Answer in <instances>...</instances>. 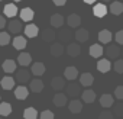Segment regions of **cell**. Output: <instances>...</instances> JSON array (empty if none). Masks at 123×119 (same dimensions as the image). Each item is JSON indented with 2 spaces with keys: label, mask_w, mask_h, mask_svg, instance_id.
Listing matches in <instances>:
<instances>
[{
  "label": "cell",
  "mask_w": 123,
  "mask_h": 119,
  "mask_svg": "<svg viewBox=\"0 0 123 119\" xmlns=\"http://www.w3.org/2000/svg\"><path fill=\"white\" fill-rule=\"evenodd\" d=\"M114 39H116V44H117V45H123V31L116 32Z\"/></svg>",
  "instance_id": "obj_41"
},
{
  "label": "cell",
  "mask_w": 123,
  "mask_h": 119,
  "mask_svg": "<svg viewBox=\"0 0 123 119\" xmlns=\"http://www.w3.org/2000/svg\"><path fill=\"white\" fill-rule=\"evenodd\" d=\"M67 25L70 28H78L81 25V16L77 15V13H71L68 18H67Z\"/></svg>",
  "instance_id": "obj_13"
},
{
  "label": "cell",
  "mask_w": 123,
  "mask_h": 119,
  "mask_svg": "<svg viewBox=\"0 0 123 119\" xmlns=\"http://www.w3.org/2000/svg\"><path fill=\"white\" fill-rule=\"evenodd\" d=\"M113 103H114V97H113L111 94H109V93L101 94V97H100V105H101L104 109L111 107V106H113Z\"/></svg>",
  "instance_id": "obj_17"
},
{
  "label": "cell",
  "mask_w": 123,
  "mask_h": 119,
  "mask_svg": "<svg viewBox=\"0 0 123 119\" xmlns=\"http://www.w3.org/2000/svg\"><path fill=\"white\" fill-rule=\"evenodd\" d=\"M23 118L25 119H36L38 118V110L35 107H26L23 110Z\"/></svg>",
  "instance_id": "obj_34"
},
{
  "label": "cell",
  "mask_w": 123,
  "mask_h": 119,
  "mask_svg": "<svg viewBox=\"0 0 123 119\" xmlns=\"http://www.w3.org/2000/svg\"><path fill=\"white\" fill-rule=\"evenodd\" d=\"M51 87H52L55 92H61V90L65 87V79H64V77H59V76L54 77V79L51 80Z\"/></svg>",
  "instance_id": "obj_6"
},
{
  "label": "cell",
  "mask_w": 123,
  "mask_h": 119,
  "mask_svg": "<svg viewBox=\"0 0 123 119\" xmlns=\"http://www.w3.org/2000/svg\"><path fill=\"white\" fill-rule=\"evenodd\" d=\"M107 6H106V3H94V9H93V13H94V16H97V18H104L106 15H107Z\"/></svg>",
  "instance_id": "obj_7"
},
{
  "label": "cell",
  "mask_w": 123,
  "mask_h": 119,
  "mask_svg": "<svg viewBox=\"0 0 123 119\" xmlns=\"http://www.w3.org/2000/svg\"><path fill=\"white\" fill-rule=\"evenodd\" d=\"M5 26H6V19H5V16H0V31H2Z\"/></svg>",
  "instance_id": "obj_43"
},
{
  "label": "cell",
  "mask_w": 123,
  "mask_h": 119,
  "mask_svg": "<svg viewBox=\"0 0 123 119\" xmlns=\"http://www.w3.org/2000/svg\"><path fill=\"white\" fill-rule=\"evenodd\" d=\"M12 44H13V46H15L16 49L22 51L23 48H26V38H25V36H20V35H18V36H15V38H13Z\"/></svg>",
  "instance_id": "obj_28"
},
{
  "label": "cell",
  "mask_w": 123,
  "mask_h": 119,
  "mask_svg": "<svg viewBox=\"0 0 123 119\" xmlns=\"http://www.w3.org/2000/svg\"><path fill=\"white\" fill-rule=\"evenodd\" d=\"M43 73H45V64L43 63H33L31 66V74H33L36 77H41Z\"/></svg>",
  "instance_id": "obj_15"
},
{
  "label": "cell",
  "mask_w": 123,
  "mask_h": 119,
  "mask_svg": "<svg viewBox=\"0 0 123 119\" xmlns=\"http://www.w3.org/2000/svg\"><path fill=\"white\" fill-rule=\"evenodd\" d=\"M0 86L5 90H12L15 87V79L10 77V76H5L2 80H0Z\"/></svg>",
  "instance_id": "obj_19"
},
{
  "label": "cell",
  "mask_w": 123,
  "mask_h": 119,
  "mask_svg": "<svg viewBox=\"0 0 123 119\" xmlns=\"http://www.w3.org/2000/svg\"><path fill=\"white\" fill-rule=\"evenodd\" d=\"M104 52H106V57L110 58V60H116V58L122 54L120 48H119L116 44H107V48L104 49Z\"/></svg>",
  "instance_id": "obj_2"
},
{
  "label": "cell",
  "mask_w": 123,
  "mask_h": 119,
  "mask_svg": "<svg viewBox=\"0 0 123 119\" xmlns=\"http://www.w3.org/2000/svg\"><path fill=\"white\" fill-rule=\"evenodd\" d=\"M113 67H114V71L117 74H123V60H116Z\"/></svg>",
  "instance_id": "obj_37"
},
{
  "label": "cell",
  "mask_w": 123,
  "mask_h": 119,
  "mask_svg": "<svg viewBox=\"0 0 123 119\" xmlns=\"http://www.w3.org/2000/svg\"><path fill=\"white\" fill-rule=\"evenodd\" d=\"M19 15H20V20H22V22H31V20L33 19V16H35L33 10H32L31 7H23V9L19 12Z\"/></svg>",
  "instance_id": "obj_12"
},
{
  "label": "cell",
  "mask_w": 123,
  "mask_h": 119,
  "mask_svg": "<svg viewBox=\"0 0 123 119\" xmlns=\"http://www.w3.org/2000/svg\"><path fill=\"white\" fill-rule=\"evenodd\" d=\"M67 89V96H71V97H77L81 94V84L80 83H70L65 86Z\"/></svg>",
  "instance_id": "obj_3"
},
{
  "label": "cell",
  "mask_w": 123,
  "mask_h": 119,
  "mask_svg": "<svg viewBox=\"0 0 123 119\" xmlns=\"http://www.w3.org/2000/svg\"><path fill=\"white\" fill-rule=\"evenodd\" d=\"M68 109H70L71 113H80V112L83 110V103H81V100H78V99H73V100L70 102Z\"/></svg>",
  "instance_id": "obj_30"
},
{
  "label": "cell",
  "mask_w": 123,
  "mask_h": 119,
  "mask_svg": "<svg viewBox=\"0 0 123 119\" xmlns=\"http://www.w3.org/2000/svg\"><path fill=\"white\" fill-rule=\"evenodd\" d=\"M10 33L9 32H0V45L5 46L7 44H10Z\"/></svg>",
  "instance_id": "obj_35"
},
{
  "label": "cell",
  "mask_w": 123,
  "mask_h": 119,
  "mask_svg": "<svg viewBox=\"0 0 123 119\" xmlns=\"http://www.w3.org/2000/svg\"><path fill=\"white\" fill-rule=\"evenodd\" d=\"M3 13H5V16L6 18H15L16 15H18V6L15 5V3H7L5 7H3Z\"/></svg>",
  "instance_id": "obj_11"
},
{
  "label": "cell",
  "mask_w": 123,
  "mask_h": 119,
  "mask_svg": "<svg viewBox=\"0 0 123 119\" xmlns=\"http://www.w3.org/2000/svg\"><path fill=\"white\" fill-rule=\"evenodd\" d=\"M65 52H67L70 57H78V55L81 54V46H80L78 44H75V42L68 44V46L65 48Z\"/></svg>",
  "instance_id": "obj_14"
},
{
  "label": "cell",
  "mask_w": 123,
  "mask_h": 119,
  "mask_svg": "<svg viewBox=\"0 0 123 119\" xmlns=\"http://www.w3.org/2000/svg\"><path fill=\"white\" fill-rule=\"evenodd\" d=\"M0 119H3V118H0Z\"/></svg>",
  "instance_id": "obj_48"
},
{
  "label": "cell",
  "mask_w": 123,
  "mask_h": 119,
  "mask_svg": "<svg viewBox=\"0 0 123 119\" xmlns=\"http://www.w3.org/2000/svg\"><path fill=\"white\" fill-rule=\"evenodd\" d=\"M7 29H9V33H15V35H19L22 31H23V22L20 19H16V18H12L7 23Z\"/></svg>",
  "instance_id": "obj_1"
},
{
  "label": "cell",
  "mask_w": 123,
  "mask_h": 119,
  "mask_svg": "<svg viewBox=\"0 0 123 119\" xmlns=\"http://www.w3.org/2000/svg\"><path fill=\"white\" fill-rule=\"evenodd\" d=\"M64 79H65V80H70V81L77 80V79H78V70H77V67H74V66L67 67V68L64 70Z\"/></svg>",
  "instance_id": "obj_5"
},
{
  "label": "cell",
  "mask_w": 123,
  "mask_h": 119,
  "mask_svg": "<svg viewBox=\"0 0 123 119\" xmlns=\"http://www.w3.org/2000/svg\"><path fill=\"white\" fill-rule=\"evenodd\" d=\"M41 36H42V39H43L45 42H52V41L55 39L56 33H55V31H54L52 28H48V29H43V31L41 32Z\"/></svg>",
  "instance_id": "obj_25"
},
{
  "label": "cell",
  "mask_w": 123,
  "mask_h": 119,
  "mask_svg": "<svg viewBox=\"0 0 123 119\" xmlns=\"http://www.w3.org/2000/svg\"><path fill=\"white\" fill-rule=\"evenodd\" d=\"M28 94H29V90L22 84V86H18L16 89H15V97L18 99V100H25L26 97H28Z\"/></svg>",
  "instance_id": "obj_22"
},
{
  "label": "cell",
  "mask_w": 123,
  "mask_h": 119,
  "mask_svg": "<svg viewBox=\"0 0 123 119\" xmlns=\"http://www.w3.org/2000/svg\"><path fill=\"white\" fill-rule=\"evenodd\" d=\"M41 119H55V115L52 113V110H43L41 112Z\"/></svg>",
  "instance_id": "obj_39"
},
{
  "label": "cell",
  "mask_w": 123,
  "mask_h": 119,
  "mask_svg": "<svg viewBox=\"0 0 123 119\" xmlns=\"http://www.w3.org/2000/svg\"><path fill=\"white\" fill-rule=\"evenodd\" d=\"M101 2H104V3H106V2H110V0H101Z\"/></svg>",
  "instance_id": "obj_46"
},
{
  "label": "cell",
  "mask_w": 123,
  "mask_h": 119,
  "mask_svg": "<svg viewBox=\"0 0 123 119\" xmlns=\"http://www.w3.org/2000/svg\"><path fill=\"white\" fill-rule=\"evenodd\" d=\"M122 55H123V49H122Z\"/></svg>",
  "instance_id": "obj_47"
},
{
  "label": "cell",
  "mask_w": 123,
  "mask_h": 119,
  "mask_svg": "<svg viewBox=\"0 0 123 119\" xmlns=\"http://www.w3.org/2000/svg\"><path fill=\"white\" fill-rule=\"evenodd\" d=\"M78 79H80V84L84 87H90L94 83V76L91 73H83L81 76H78Z\"/></svg>",
  "instance_id": "obj_9"
},
{
  "label": "cell",
  "mask_w": 123,
  "mask_h": 119,
  "mask_svg": "<svg viewBox=\"0 0 123 119\" xmlns=\"http://www.w3.org/2000/svg\"><path fill=\"white\" fill-rule=\"evenodd\" d=\"M109 10H110V13H113L114 16H119V15L123 13V3H122V2H113V3L110 5Z\"/></svg>",
  "instance_id": "obj_32"
},
{
  "label": "cell",
  "mask_w": 123,
  "mask_h": 119,
  "mask_svg": "<svg viewBox=\"0 0 123 119\" xmlns=\"http://www.w3.org/2000/svg\"><path fill=\"white\" fill-rule=\"evenodd\" d=\"M113 115L123 118V103H117L116 106H113Z\"/></svg>",
  "instance_id": "obj_36"
},
{
  "label": "cell",
  "mask_w": 123,
  "mask_h": 119,
  "mask_svg": "<svg viewBox=\"0 0 123 119\" xmlns=\"http://www.w3.org/2000/svg\"><path fill=\"white\" fill-rule=\"evenodd\" d=\"M88 31L87 29H84V28H81V29H77L75 31V41L77 42H87L88 41Z\"/></svg>",
  "instance_id": "obj_26"
},
{
  "label": "cell",
  "mask_w": 123,
  "mask_h": 119,
  "mask_svg": "<svg viewBox=\"0 0 123 119\" xmlns=\"http://www.w3.org/2000/svg\"><path fill=\"white\" fill-rule=\"evenodd\" d=\"M97 2V0H84V3H87V5H94Z\"/></svg>",
  "instance_id": "obj_44"
},
{
  "label": "cell",
  "mask_w": 123,
  "mask_h": 119,
  "mask_svg": "<svg viewBox=\"0 0 123 119\" xmlns=\"http://www.w3.org/2000/svg\"><path fill=\"white\" fill-rule=\"evenodd\" d=\"M12 113V105L7 102H2L0 103V115L2 116H9Z\"/></svg>",
  "instance_id": "obj_33"
},
{
  "label": "cell",
  "mask_w": 123,
  "mask_h": 119,
  "mask_svg": "<svg viewBox=\"0 0 123 119\" xmlns=\"http://www.w3.org/2000/svg\"><path fill=\"white\" fill-rule=\"evenodd\" d=\"M64 22H65L64 16L59 15V13H55V15L51 16V25H52V28H61V26L64 25Z\"/></svg>",
  "instance_id": "obj_27"
},
{
  "label": "cell",
  "mask_w": 123,
  "mask_h": 119,
  "mask_svg": "<svg viewBox=\"0 0 123 119\" xmlns=\"http://www.w3.org/2000/svg\"><path fill=\"white\" fill-rule=\"evenodd\" d=\"M23 32H25V36H28V38H36L39 33V28L35 23H29L23 28Z\"/></svg>",
  "instance_id": "obj_8"
},
{
  "label": "cell",
  "mask_w": 123,
  "mask_h": 119,
  "mask_svg": "<svg viewBox=\"0 0 123 119\" xmlns=\"http://www.w3.org/2000/svg\"><path fill=\"white\" fill-rule=\"evenodd\" d=\"M13 2H18V3H19V2H22V0H13Z\"/></svg>",
  "instance_id": "obj_45"
},
{
  "label": "cell",
  "mask_w": 123,
  "mask_h": 119,
  "mask_svg": "<svg viewBox=\"0 0 123 119\" xmlns=\"http://www.w3.org/2000/svg\"><path fill=\"white\" fill-rule=\"evenodd\" d=\"M65 52V48H64V45L62 44H59V42H54L52 45H51V54L54 55V57H61Z\"/></svg>",
  "instance_id": "obj_24"
},
{
  "label": "cell",
  "mask_w": 123,
  "mask_h": 119,
  "mask_svg": "<svg viewBox=\"0 0 123 119\" xmlns=\"http://www.w3.org/2000/svg\"><path fill=\"white\" fill-rule=\"evenodd\" d=\"M29 89L33 93H41L43 90V81L39 80V79H33V80L29 81Z\"/></svg>",
  "instance_id": "obj_16"
},
{
  "label": "cell",
  "mask_w": 123,
  "mask_h": 119,
  "mask_svg": "<svg viewBox=\"0 0 123 119\" xmlns=\"http://www.w3.org/2000/svg\"><path fill=\"white\" fill-rule=\"evenodd\" d=\"M52 2H54L55 6H64L67 3V0H52Z\"/></svg>",
  "instance_id": "obj_42"
},
{
  "label": "cell",
  "mask_w": 123,
  "mask_h": 119,
  "mask_svg": "<svg viewBox=\"0 0 123 119\" xmlns=\"http://www.w3.org/2000/svg\"><path fill=\"white\" fill-rule=\"evenodd\" d=\"M18 63L22 66V67H28L31 63H32V57L29 52H20L19 57H18Z\"/></svg>",
  "instance_id": "obj_23"
},
{
  "label": "cell",
  "mask_w": 123,
  "mask_h": 119,
  "mask_svg": "<svg viewBox=\"0 0 123 119\" xmlns=\"http://www.w3.org/2000/svg\"><path fill=\"white\" fill-rule=\"evenodd\" d=\"M16 73V77H15V81H18V83H28L29 80H31V71L29 70H25V68H22V70H18V71H15Z\"/></svg>",
  "instance_id": "obj_4"
},
{
  "label": "cell",
  "mask_w": 123,
  "mask_h": 119,
  "mask_svg": "<svg viewBox=\"0 0 123 119\" xmlns=\"http://www.w3.org/2000/svg\"><path fill=\"white\" fill-rule=\"evenodd\" d=\"M90 55L93 57V58H100L101 55H103V52H104V48L100 45V44H93L91 46H90Z\"/></svg>",
  "instance_id": "obj_21"
},
{
  "label": "cell",
  "mask_w": 123,
  "mask_h": 119,
  "mask_svg": "<svg viewBox=\"0 0 123 119\" xmlns=\"http://www.w3.org/2000/svg\"><path fill=\"white\" fill-rule=\"evenodd\" d=\"M52 102H54V105H55L56 107H62V106H65V105H67V102H68V97H67V94H64V93H59V92H58V93L54 96Z\"/></svg>",
  "instance_id": "obj_10"
},
{
  "label": "cell",
  "mask_w": 123,
  "mask_h": 119,
  "mask_svg": "<svg viewBox=\"0 0 123 119\" xmlns=\"http://www.w3.org/2000/svg\"><path fill=\"white\" fill-rule=\"evenodd\" d=\"M113 116H114V115H113V112H110V110H106V109H104V110L98 115V119H113Z\"/></svg>",
  "instance_id": "obj_38"
},
{
  "label": "cell",
  "mask_w": 123,
  "mask_h": 119,
  "mask_svg": "<svg viewBox=\"0 0 123 119\" xmlns=\"http://www.w3.org/2000/svg\"><path fill=\"white\" fill-rule=\"evenodd\" d=\"M2 68L5 73L10 74V73H15L16 71V61H13V60H6V61L2 64Z\"/></svg>",
  "instance_id": "obj_31"
},
{
  "label": "cell",
  "mask_w": 123,
  "mask_h": 119,
  "mask_svg": "<svg viewBox=\"0 0 123 119\" xmlns=\"http://www.w3.org/2000/svg\"><path fill=\"white\" fill-rule=\"evenodd\" d=\"M81 99H83L84 103H93V102L96 100V93H94V90H90V89L84 90V92L81 93Z\"/></svg>",
  "instance_id": "obj_29"
},
{
  "label": "cell",
  "mask_w": 123,
  "mask_h": 119,
  "mask_svg": "<svg viewBox=\"0 0 123 119\" xmlns=\"http://www.w3.org/2000/svg\"><path fill=\"white\" fill-rule=\"evenodd\" d=\"M114 96H116V99L123 100V86H117L114 89Z\"/></svg>",
  "instance_id": "obj_40"
},
{
  "label": "cell",
  "mask_w": 123,
  "mask_h": 119,
  "mask_svg": "<svg viewBox=\"0 0 123 119\" xmlns=\"http://www.w3.org/2000/svg\"><path fill=\"white\" fill-rule=\"evenodd\" d=\"M111 68V63H110V60H98L97 61V70L100 73H109Z\"/></svg>",
  "instance_id": "obj_20"
},
{
  "label": "cell",
  "mask_w": 123,
  "mask_h": 119,
  "mask_svg": "<svg viewBox=\"0 0 123 119\" xmlns=\"http://www.w3.org/2000/svg\"><path fill=\"white\" fill-rule=\"evenodd\" d=\"M120 119H122V118H120Z\"/></svg>",
  "instance_id": "obj_49"
},
{
  "label": "cell",
  "mask_w": 123,
  "mask_h": 119,
  "mask_svg": "<svg viewBox=\"0 0 123 119\" xmlns=\"http://www.w3.org/2000/svg\"><path fill=\"white\" fill-rule=\"evenodd\" d=\"M111 39H113V35H111V32L109 29H103V31L98 32V41H100V44H110Z\"/></svg>",
  "instance_id": "obj_18"
}]
</instances>
